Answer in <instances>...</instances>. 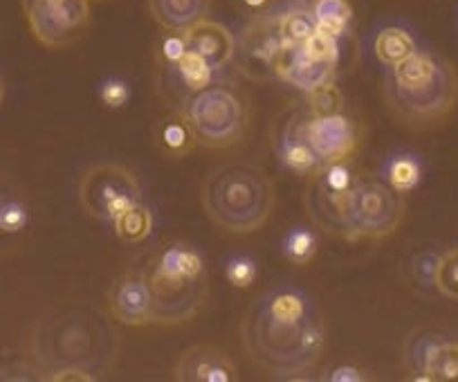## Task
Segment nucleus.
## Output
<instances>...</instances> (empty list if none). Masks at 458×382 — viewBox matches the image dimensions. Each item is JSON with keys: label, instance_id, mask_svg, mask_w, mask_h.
<instances>
[{"label": "nucleus", "instance_id": "obj_1", "mask_svg": "<svg viewBox=\"0 0 458 382\" xmlns=\"http://www.w3.org/2000/svg\"><path fill=\"white\" fill-rule=\"evenodd\" d=\"M241 346L270 376L299 380L319 364L326 351L324 315L306 291L276 285L245 310Z\"/></svg>", "mask_w": 458, "mask_h": 382}, {"label": "nucleus", "instance_id": "obj_2", "mask_svg": "<svg viewBox=\"0 0 458 382\" xmlns=\"http://www.w3.org/2000/svg\"><path fill=\"white\" fill-rule=\"evenodd\" d=\"M114 319L92 304L68 301L46 310L30 337L32 360L46 380L59 371H81L99 380L120 355Z\"/></svg>", "mask_w": 458, "mask_h": 382}, {"label": "nucleus", "instance_id": "obj_3", "mask_svg": "<svg viewBox=\"0 0 458 382\" xmlns=\"http://www.w3.org/2000/svg\"><path fill=\"white\" fill-rule=\"evenodd\" d=\"M382 95L395 120L411 129H427L456 108L458 72L445 56L416 50L400 64L389 65Z\"/></svg>", "mask_w": 458, "mask_h": 382}, {"label": "nucleus", "instance_id": "obj_4", "mask_svg": "<svg viewBox=\"0 0 458 382\" xmlns=\"http://www.w3.org/2000/svg\"><path fill=\"white\" fill-rule=\"evenodd\" d=\"M200 203L211 223L229 234L245 236L261 230L275 209V184L257 165L229 162L207 174Z\"/></svg>", "mask_w": 458, "mask_h": 382}, {"label": "nucleus", "instance_id": "obj_5", "mask_svg": "<svg viewBox=\"0 0 458 382\" xmlns=\"http://www.w3.org/2000/svg\"><path fill=\"white\" fill-rule=\"evenodd\" d=\"M184 115L196 144L205 149H232L243 142L250 129V102L232 83H214L182 99Z\"/></svg>", "mask_w": 458, "mask_h": 382}, {"label": "nucleus", "instance_id": "obj_6", "mask_svg": "<svg viewBox=\"0 0 458 382\" xmlns=\"http://www.w3.org/2000/svg\"><path fill=\"white\" fill-rule=\"evenodd\" d=\"M407 200L385 180L364 178L355 183L346 199V241L389 239L403 225Z\"/></svg>", "mask_w": 458, "mask_h": 382}, {"label": "nucleus", "instance_id": "obj_7", "mask_svg": "<svg viewBox=\"0 0 458 382\" xmlns=\"http://www.w3.org/2000/svg\"><path fill=\"white\" fill-rule=\"evenodd\" d=\"M142 200V187L131 169L114 162H101L83 171L79 180V203L88 216L113 223Z\"/></svg>", "mask_w": 458, "mask_h": 382}, {"label": "nucleus", "instance_id": "obj_8", "mask_svg": "<svg viewBox=\"0 0 458 382\" xmlns=\"http://www.w3.org/2000/svg\"><path fill=\"white\" fill-rule=\"evenodd\" d=\"M34 38L50 50L68 47L90 25V0H23Z\"/></svg>", "mask_w": 458, "mask_h": 382}, {"label": "nucleus", "instance_id": "obj_9", "mask_svg": "<svg viewBox=\"0 0 458 382\" xmlns=\"http://www.w3.org/2000/svg\"><path fill=\"white\" fill-rule=\"evenodd\" d=\"M144 276L153 297V324L157 327H178L196 318L209 295L207 279H180L156 270L144 263Z\"/></svg>", "mask_w": 458, "mask_h": 382}, {"label": "nucleus", "instance_id": "obj_10", "mask_svg": "<svg viewBox=\"0 0 458 382\" xmlns=\"http://www.w3.org/2000/svg\"><path fill=\"white\" fill-rule=\"evenodd\" d=\"M303 138L310 144L321 165L353 160L362 144V126L346 111L324 117H315L308 111L303 120Z\"/></svg>", "mask_w": 458, "mask_h": 382}, {"label": "nucleus", "instance_id": "obj_11", "mask_svg": "<svg viewBox=\"0 0 458 382\" xmlns=\"http://www.w3.org/2000/svg\"><path fill=\"white\" fill-rule=\"evenodd\" d=\"M106 306L110 318L122 327H151L153 297L142 267L124 272L110 284L106 293Z\"/></svg>", "mask_w": 458, "mask_h": 382}, {"label": "nucleus", "instance_id": "obj_12", "mask_svg": "<svg viewBox=\"0 0 458 382\" xmlns=\"http://www.w3.org/2000/svg\"><path fill=\"white\" fill-rule=\"evenodd\" d=\"M308 115V108L293 106L281 113L272 129V147L276 157L288 171L297 175H312L321 166L319 157L310 149V144L303 138V120Z\"/></svg>", "mask_w": 458, "mask_h": 382}, {"label": "nucleus", "instance_id": "obj_13", "mask_svg": "<svg viewBox=\"0 0 458 382\" xmlns=\"http://www.w3.org/2000/svg\"><path fill=\"white\" fill-rule=\"evenodd\" d=\"M178 382H236L239 369L232 355L216 344H193L174 364Z\"/></svg>", "mask_w": 458, "mask_h": 382}, {"label": "nucleus", "instance_id": "obj_14", "mask_svg": "<svg viewBox=\"0 0 458 382\" xmlns=\"http://www.w3.org/2000/svg\"><path fill=\"white\" fill-rule=\"evenodd\" d=\"M285 46L284 34L279 28V14L259 16V19H248V25L241 32L236 50L243 55L245 70H259L261 74H272L276 55Z\"/></svg>", "mask_w": 458, "mask_h": 382}, {"label": "nucleus", "instance_id": "obj_15", "mask_svg": "<svg viewBox=\"0 0 458 382\" xmlns=\"http://www.w3.org/2000/svg\"><path fill=\"white\" fill-rule=\"evenodd\" d=\"M272 74H276L281 81L290 83L297 90L310 92L315 88L324 86V83L337 81V65H326L319 64V61L308 59L301 47L285 43L279 55H276Z\"/></svg>", "mask_w": 458, "mask_h": 382}, {"label": "nucleus", "instance_id": "obj_16", "mask_svg": "<svg viewBox=\"0 0 458 382\" xmlns=\"http://www.w3.org/2000/svg\"><path fill=\"white\" fill-rule=\"evenodd\" d=\"M346 199L349 194H337L328 189L315 174L308 175L303 208L315 227H319L328 236L346 239Z\"/></svg>", "mask_w": 458, "mask_h": 382}, {"label": "nucleus", "instance_id": "obj_17", "mask_svg": "<svg viewBox=\"0 0 458 382\" xmlns=\"http://www.w3.org/2000/svg\"><path fill=\"white\" fill-rule=\"evenodd\" d=\"M407 360L427 382H458V342L445 337L418 340L407 344Z\"/></svg>", "mask_w": 458, "mask_h": 382}, {"label": "nucleus", "instance_id": "obj_18", "mask_svg": "<svg viewBox=\"0 0 458 382\" xmlns=\"http://www.w3.org/2000/svg\"><path fill=\"white\" fill-rule=\"evenodd\" d=\"M184 34H187L189 50L200 55L214 68V72L227 68L234 61L236 38L223 23L205 19L193 25V28H189Z\"/></svg>", "mask_w": 458, "mask_h": 382}, {"label": "nucleus", "instance_id": "obj_19", "mask_svg": "<svg viewBox=\"0 0 458 382\" xmlns=\"http://www.w3.org/2000/svg\"><path fill=\"white\" fill-rule=\"evenodd\" d=\"M147 263L156 270L180 279H207V263L200 250L184 241H174L157 250Z\"/></svg>", "mask_w": 458, "mask_h": 382}, {"label": "nucleus", "instance_id": "obj_20", "mask_svg": "<svg viewBox=\"0 0 458 382\" xmlns=\"http://www.w3.org/2000/svg\"><path fill=\"white\" fill-rule=\"evenodd\" d=\"M211 0H148L153 21L166 32H187L207 19Z\"/></svg>", "mask_w": 458, "mask_h": 382}, {"label": "nucleus", "instance_id": "obj_21", "mask_svg": "<svg viewBox=\"0 0 458 382\" xmlns=\"http://www.w3.org/2000/svg\"><path fill=\"white\" fill-rule=\"evenodd\" d=\"M156 144L162 156L174 157V160L187 157L198 147L196 138L191 133V126L187 124V120H184L180 111L169 113V115L157 122Z\"/></svg>", "mask_w": 458, "mask_h": 382}, {"label": "nucleus", "instance_id": "obj_22", "mask_svg": "<svg viewBox=\"0 0 458 382\" xmlns=\"http://www.w3.org/2000/svg\"><path fill=\"white\" fill-rule=\"evenodd\" d=\"M382 178L394 191L407 196L420 184L422 162L413 153L395 151L386 157L385 166H382Z\"/></svg>", "mask_w": 458, "mask_h": 382}, {"label": "nucleus", "instance_id": "obj_23", "mask_svg": "<svg viewBox=\"0 0 458 382\" xmlns=\"http://www.w3.org/2000/svg\"><path fill=\"white\" fill-rule=\"evenodd\" d=\"M317 30L344 38L353 32L355 10L351 0H317L310 10Z\"/></svg>", "mask_w": 458, "mask_h": 382}, {"label": "nucleus", "instance_id": "obj_24", "mask_svg": "<svg viewBox=\"0 0 458 382\" xmlns=\"http://www.w3.org/2000/svg\"><path fill=\"white\" fill-rule=\"evenodd\" d=\"M418 47L416 41H413L411 32H407L404 28H382L377 32L376 41H373V52H376V59L380 61L382 65H395L403 59H407L409 55H413Z\"/></svg>", "mask_w": 458, "mask_h": 382}, {"label": "nucleus", "instance_id": "obj_25", "mask_svg": "<svg viewBox=\"0 0 458 382\" xmlns=\"http://www.w3.org/2000/svg\"><path fill=\"white\" fill-rule=\"evenodd\" d=\"M281 252H284L285 261L293 266H310L319 252V234L308 225H293L284 234Z\"/></svg>", "mask_w": 458, "mask_h": 382}, {"label": "nucleus", "instance_id": "obj_26", "mask_svg": "<svg viewBox=\"0 0 458 382\" xmlns=\"http://www.w3.org/2000/svg\"><path fill=\"white\" fill-rule=\"evenodd\" d=\"M114 236L126 245H140L151 236L153 232V212L140 200L133 208L126 209L122 216L113 221Z\"/></svg>", "mask_w": 458, "mask_h": 382}, {"label": "nucleus", "instance_id": "obj_27", "mask_svg": "<svg viewBox=\"0 0 458 382\" xmlns=\"http://www.w3.org/2000/svg\"><path fill=\"white\" fill-rule=\"evenodd\" d=\"M171 70L175 72V79L180 81V86L187 90V95L202 90V88L209 86L211 79H214V68L193 50H189Z\"/></svg>", "mask_w": 458, "mask_h": 382}, {"label": "nucleus", "instance_id": "obj_28", "mask_svg": "<svg viewBox=\"0 0 458 382\" xmlns=\"http://www.w3.org/2000/svg\"><path fill=\"white\" fill-rule=\"evenodd\" d=\"M279 28H281V34H284L285 43L301 46V43L315 32L317 25L310 12L301 10V7H293V10L279 14Z\"/></svg>", "mask_w": 458, "mask_h": 382}, {"label": "nucleus", "instance_id": "obj_29", "mask_svg": "<svg viewBox=\"0 0 458 382\" xmlns=\"http://www.w3.org/2000/svg\"><path fill=\"white\" fill-rule=\"evenodd\" d=\"M306 108L310 111V115H315V117L342 113L344 111V92L339 90L337 81L324 83V86L306 92Z\"/></svg>", "mask_w": 458, "mask_h": 382}, {"label": "nucleus", "instance_id": "obj_30", "mask_svg": "<svg viewBox=\"0 0 458 382\" xmlns=\"http://www.w3.org/2000/svg\"><path fill=\"white\" fill-rule=\"evenodd\" d=\"M299 47L308 59L319 61V64L337 65L339 61V38L324 32V30H315Z\"/></svg>", "mask_w": 458, "mask_h": 382}, {"label": "nucleus", "instance_id": "obj_31", "mask_svg": "<svg viewBox=\"0 0 458 382\" xmlns=\"http://www.w3.org/2000/svg\"><path fill=\"white\" fill-rule=\"evenodd\" d=\"M434 285L440 295L458 301V248L447 250L443 257H438Z\"/></svg>", "mask_w": 458, "mask_h": 382}, {"label": "nucleus", "instance_id": "obj_32", "mask_svg": "<svg viewBox=\"0 0 458 382\" xmlns=\"http://www.w3.org/2000/svg\"><path fill=\"white\" fill-rule=\"evenodd\" d=\"M30 209L16 196H0V234H19L28 227Z\"/></svg>", "mask_w": 458, "mask_h": 382}, {"label": "nucleus", "instance_id": "obj_33", "mask_svg": "<svg viewBox=\"0 0 458 382\" xmlns=\"http://www.w3.org/2000/svg\"><path fill=\"white\" fill-rule=\"evenodd\" d=\"M257 276L259 266L252 257H248V254H234V257H229L227 263H225V279L229 281V285L239 288V291L252 288Z\"/></svg>", "mask_w": 458, "mask_h": 382}, {"label": "nucleus", "instance_id": "obj_34", "mask_svg": "<svg viewBox=\"0 0 458 382\" xmlns=\"http://www.w3.org/2000/svg\"><path fill=\"white\" fill-rule=\"evenodd\" d=\"M189 52L187 46V34L184 32H166V37H162V41L157 43V64L160 68L171 70L184 55Z\"/></svg>", "mask_w": 458, "mask_h": 382}, {"label": "nucleus", "instance_id": "obj_35", "mask_svg": "<svg viewBox=\"0 0 458 382\" xmlns=\"http://www.w3.org/2000/svg\"><path fill=\"white\" fill-rule=\"evenodd\" d=\"M99 102L110 111H120L131 102V88L124 79L108 77L99 83Z\"/></svg>", "mask_w": 458, "mask_h": 382}, {"label": "nucleus", "instance_id": "obj_36", "mask_svg": "<svg viewBox=\"0 0 458 382\" xmlns=\"http://www.w3.org/2000/svg\"><path fill=\"white\" fill-rule=\"evenodd\" d=\"M436 267H438V257L431 252H425V254H420L416 261H413V276H416L420 284L434 285Z\"/></svg>", "mask_w": 458, "mask_h": 382}, {"label": "nucleus", "instance_id": "obj_37", "mask_svg": "<svg viewBox=\"0 0 458 382\" xmlns=\"http://www.w3.org/2000/svg\"><path fill=\"white\" fill-rule=\"evenodd\" d=\"M324 380H328V382H364V380H371V376H364L362 369H358L355 364H337V367H333L328 373H326Z\"/></svg>", "mask_w": 458, "mask_h": 382}, {"label": "nucleus", "instance_id": "obj_38", "mask_svg": "<svg viewBox=\"0 0 458 382\" xmlns=\"http://www.w3.org/2000/svg\"><path fill=\"white\" fill-rule=\"evenodd\" d=\"M234 5L245 19H259V16L272 14L276 0H234Z\"/></svg>", "mask_w": 458, "mask_h": 382}, {"label": "nucleus", "instance_id": "obj_39", "mask_svg": "<svg viewBox=\"0 0 458 382\" xmlns=\"http://www.w3.org/2000/svg\"><path fill=\"white\" fill-rule=\"evenodd\" d=\"M315 3H317V0H294V7H301V10L310 12Z\"/></svg>", "mask_w": 458, "mask_h": 382}, {"label": "nucleus", "instance_id": "obj_40", "mask_svg": "<svg viewBox=\"0 0 458 382\" xmlns=\"http://www.w3.org/2000/svg\"><path fill=\"white\" fill-rule=\"evenodd\" d=\"M3 99H5V83L0 79V104H3Z\"/></svg>", "mask_w": 458, "mask_h": 382}]
</instances>
